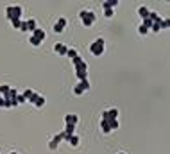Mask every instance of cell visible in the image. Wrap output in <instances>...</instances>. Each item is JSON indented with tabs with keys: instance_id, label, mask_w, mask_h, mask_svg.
<instances>
[{
	"instance_id": "cell-1",
	"label": "cell",
	"mask_w": 170,
	"mask_h": 154,
	"mask_svg": "<svg viewBox=\"0 0 170 154\" xmlns=\"http://www.w3.org/2000/svg\"><path fill=\"white\" fill-rule=\"evenodd\" d=\"M79 18H81V22H83V25H84V27H92L93 23H95V20H97L95 13H93V11H90V9H81Z\"/></svg>"
},
{
	"instance_id": "cell-2",
	"label": "cell",
	"mask_w": 170,
	"mask_h": 154,
	"mask_svg": "<svg viewBox=\"0 0 170 154\" xmlns=\"http://www.w3.org/2000/svg\"><path fill=\"white\" fill-rule=\"evenodd\" d=\"M104 50H106V41H104V38H97V40L90 45V52H92L95 58L102 56V54H104Z\"/></svg>"
},
{
	"instance_id": "cell-3",
	"label": "cell",
	"mask_w": 170,
	"mask_h": 154,
	"mask_svg": "<svg viewBox=\"0 0 170 154\" xmlns=\"http://www.w3.org/2000/svg\"><path fill=\"white\" fill-rule=\"evenodd\" d=\"M21 13H23L21 6H7L6 7V16H7L9 22L11 20H16V18H21Z\"/></svg>"
},
{
	"instance_id": "cell-4",
	"label": "cell",
	"mask_w": 170,
	"mask_h": 154,
	"mask_svg": "<svg viewBox=\"0 0 170 154\" xmlns=\"http://www.w3.org/2000/svg\"><path fill=\"white\" fill-rule=\"evenodd\" d=\"M88 90H90V82L88 81H79V84L73 88V93L79 97V95H83V93H86Z\"/></svg>"
},
{
	"instance_id": "cell-5",
	"label": "cell",
	"mask_w": 170,
	"mask_h": 154,
	"mask_svg": "<svg viewBox=\"0 0 170 154\" xmlns=\"http://www.w3.org/2000/svg\"><path fill=\"white\" fill-rule=\"evenodd\" d=\"M63 140H64V134H63V133H57L56 136H54V138L50 140L49 149H50V151H56V149H57V145H59V143H61Z\"/></svg>"
},
{
	"instance_id": "cell-6",
	"label": "cell",
	"mask_w": 170,
	"mask_h": 154,
	"mask_svg": "<svg viewBox=\"0 0 170 154\" xmlns=\"http://www.w3.org/2000/svg\"><path fill=\"white\" fill-rule=\"evenodd\" d=\"M66 18H64V16H61V18H57V22L54 23V32H57V34H59V32H63L64 29H66Z\"/></svg>"
},
{
	"instance_id": "cell-7",
	"label": "cell",
	"mask_w": 170,
	"mask_h": 154,
	"mask_svg": "<svg viewBox=\"0 0 170 154\" xmlns=\"http://www.w3.org/2000/svg\"><path fill=\"white\" fill-rule=\"evenodd\" d=\"M79 122V117L75 113H68V115H64V124L66 125H77Z\"/></svg>"
},
{
	"instance_id": "cell-8",
	"label": "cell",
	"mask_w": 170,
	"mask_h": 154,
	"mask_svg": "<svg viewBox=\"0 0 170 154\" xmlns=\"http://www.w3.org/2000/svg\"><path fill=\"white\" fill-rule=\"evenodd\" d=\"M63 134H64V140H66V142H70V138L75 134V125H64Z\"/></svg>"
},
{
	"instance_id": "cell-9",
	"label": "cell",
	"mask_w": 170,
	"mask_h": 154,
	"mask_svg": "<svg viewBox=\"0 0 170 154\" xmlns=\"http://www.w3.org/2000/svg\"><path fill=\"white\" fill-rule=\"evenodd\" d=\"M54 52L59 54V56H66V52H68V47L64 43H56L54 45Z\"/></svg>"
},
{
	"instance_id": "cell-10",
	"label": "cell",
	"mask_w": 170,
	"mask_h": 154,
	"mask_svg": "<svg viewBox=\"0 0 170 154\" xmlns=\"http://www.w3.org/2000/svg\"><path fill=\"white\" fill-rule=\"evenodd\" d=\"M118 4H120L118 0H104L102 2V9H115Z\"/></svg>"
},
{
	"instance_id": "cell-11",
	"label": "cell",
	"mask_w": 170,
	"mask_h": 154,
	"mask_svg": "<svg viewBox=\"0 0 170 154\" xmlns=\"http://www.w3.org/2000/svg\"><path fill=\"white\" fill-rule=\"evenodd\" d=\"M31 36L38 38L40 41H45V38H47V34H45V30H43V29H36L34 32H31Z\"/></svg>"
},
{
	"instance_id": "cell-12",
	"label": "cell",
	"mask_w": 170,
	"mask_h": 154,
	"mask_svg": "<svg viewBox=\"0 0 170 154\" xmlns=\"http://www.w3.org/2000/svg\"><path fill=\"white\" fill-rule=\"evenodd\" d=\"M25 22H27V30H29V32H34V30L38 29L36 18H29V20H25Z\"/></svg>"
},
{
	"instance_id": "cell-13",
	"label": "cell",
	"mask_w": 170,
	"mask_h": 154,
	"mask_svg": "<svg viewBox=\"0 0 170 154\" xmlns=\"http://www.w3.org/2000/svg\"><path fill=\"white\" fill-rule=\"evenodd\" d=\"M100 129H102L104 134H109V133H111V127L107 124V120H102V118H100Z\"/></svg>"
},
{
	"instance_id": "cell-14",
	"label": "cell",
	"mask_w": 170,
	"mask_h": 154,
	"mask_svg": "<svg viewBox=\"0 0 170 154\" xmlns=\"http://www.w3.org/2000/svg\"><path fill=\"white\" fill-rule=\"evenodd\" d=\"M75 75H77L79 81H88V72L86 70H75Z\"/></svg>"
},
{
	"instance_id": "cell-15",
	"label": "cell",
	"mask_w": 170,
	"mask_h": 154,
	"mask_svg": "<svg viewBox=\"0 0 170 154\" xmlns=\"http://www.w3.org/2000/svg\"><path fill=\"white\" fill-rule=\"evenodd\" d=\"M107 124H109V127H111V131H116V129L120 127V124H118V120H116V118H109V120H107Z\"/></svg>"
},
{
	"instance_id": "cell-16",
	"label": "cell",
	"mask_w": 170,
	"mask_h": 154,
	"mask_svg": "<svg viewBox=\"0 0 170 154\" xmlns=\"http://www.w3.org/2000/svg\"><path fill=\"white\" fill-rule=\"evenodd\" d=\"M149 9L145 7V6H140V7H138V15L142 16V18H147V16H149Z\"/></svg>"
},
{
	"instance_id": "cell-17",
	"label": "cell",
	"mask_w": 170,
	"mask_h": 154,
	"mask_svg": "<svg viewBox=\"0 0 170 154\" xmlns=\"http://www.w3.org/2000/svg\"><path fill=\"white\" fill-rule=\"evenodd\" d=\"M45 102H47V99L40 95V97H38V100L34 102V106H36V108H43V106H45Z\"/></svg>"
},
{
	"instance_id": "cell-18",
	"label": "cell",
	"mask_w": 170,
	"mask_h": 154,
	"mask_svg": "<svg viewBox=\"0 0 170 154\" xmlns=\"http://www.w3.org/2000/svg\"><path fill=\"white\" fill-rule=\"evenodd\" d=\"M29 43L32 45V47H40L43 41H40V40H38V38H34V36H29Z\"/></svg>"
},
{
	"instance_id": "cell-19",
	"label": "cell",
	"mask_w": 170,
	"mask_h": 154,
	"mask_svg": "<svg viewBox=\"0 0 170 154\" xmlns=\"http://www.w3.org/2000/svg\"><path fill=\"white\" fill-rule=\"evenodd\" d=\"M79 142H81V138H79L77 134H73V136L70 138V142H68V143H70L72 147H77V145H79Z\"/></svg>"
},
{
	"instance_id": "cell-20",
	"label": "cell",
	"mask_w": 170,
	"mask_h": 154,
	"mask_svg": "<svg viewBox=\"0 0 170 154\" xmlns=\"http://www.w3.org/2000/svg\"><path fill=\"white\" fill-rule=\"evenodd\" d=\"M21 22H23L21 18H16V20H11V25H13L14 29H20V27H21Z\"/></svg>"
},
{
	"instance_id": "cell-21",
	"label": "cell",
	"mask_w": 170,
	"mask_h": 154,
	"mask_svg": "<svg viewBox=\"0 0 170 154\" xmlns=\"http://www.w3.org/2000/svg\"><path fill=\"white\" fill-rule=\"evenodd\" d=\"M147 32H149V29H147L145 25H140V27H138V34H140V36H145Z\"/></svg>"
},
{
	"instance_id": "cell-22",
	"label": "cell",
	"mask_w": 170,
	"mask_h": 154,
	"mask_svg": "<svg viewBox=\"0 0 170 154\" xmlns=\"http://www.w3.org/2000/svg\"><path fill=\"white\" fill-rule=\"evenodd\" d=\"M38 97H40V93H36V91H32V95L29 97V104H34L36 100H38Z\"/></svg>"
},
{
	"instance_id": "cell-23",
	"label": "cell",
	"mask_w": 170,
	"mask_h": 154,
	"mask_svg": "<svg viewBox=\"0 0 170 154\" xmlns=\"http://www.w3.org/2000/svg\"><path fill=\"white\" fill-rule=\"evenodd\" d=\"M66 56H68L70 59L77 58V50H73V49H68V52H66Z\"/></svg>"
},
{
	"instance_id": "cell-24",
	"label": "cell",
	"mask_w": 170,
	"mask_h": 154,
	"mask_svg": "<svg viewBox=\"0 0 170 154\" xmlns=\"http://www.w3.org/2000/svg\"><path fill=\"white\" fill-rule=\"evenodd\" d=\"M113 15H115V9H104V16L106 18H113Z\"/></svg>"
},
{
	"instance_id": "cell-25",
	"label": "cell",
	"mask_w": 170,
	"mask_h": 154,
	"mask_svg": "<svg viewBox=\"0 0 170 154\" xmlns=\"http://www.w3.org/2000/svg\"><path fill=\"white\" fill-rule=\"evenodd\" d=\"M170 27V18H163V22H161V29H168Z\"/></svg>"
},
{
	"instance_id": "cell-26",
	"label": "cell",
	"mask_w": 170,
	"mask_h": 154,
	"mask_svg": "<svg viewBox=\"0 0 170 154\" xmlns=\"http://www.w3.org/2000/svg\"><path fill=\"white\" fill-rule=\"evenodd\" d=\"M150 30H152V32H159V30H161V23H152Z\"/></svg>"
},
{
	"instance_id": "cell-27",
	"label": "cell",
	"mask_w": 170,
	"mask_h": 154,
	"mask_svg": "<svg viewBox=\"0 0 170 154\" xmlns=\"http://www.w3.org/2000/svg\"><path fill=\"white\" fill-rule=\"evenodd\" d=\"M142 25H145V27L150 30V27H152V22H150L149 18H143V23H142Z\"/></svg>"
},
{
	"instance_id": "cell-28",
	"label": "cell",
	"mask_w": 170,
	"mask_h": 154,
	"mask_svg": "<svg viewBox=\"0 0 170 154\" xmlns=\"http://www.w3.org/2000/svg\"><path fill=\"white\" fill-rule=\"evenodd\" d=\"M32 95V90H25L23 91V97H25V100H29V97Z\"/></svg>"
},
{
	"instance_id": "cell-29",
	"label": "cell",
	"mask_w": 170,
	"mask_h": 154,
	"mask_svg": "<svg viewBox=\"0 0 170 154\" xmlns=\"http://www.w3.org/2000/svg\"><path fill=\"white\" fill-rule=\"evenodd\" d=\"M16 102H18V104H23V102H25V97L18 93V97H16Z\"/></svg>"
},
{
	"instance_id": "cell-30",
	"label": "cell",
	"mask_w": 170,
	"mask_h": 154,
	"mask_svg": "<svg viewBox=\"0 0 170 154\" xmlns=\"http://www.w3.org/2000/svg\"><path fill=\"white\" fill-rule=\"evenodd\" d=\"M0 108H6V102H4V97L0 93Z\"/></svg>"
},
{
	"instance_id": "cell-31",
	"label": "cell",
	"mask_w": 170,
	"mask_h": 154,
	"mask_svg": "<svg viewBox=\"0 0 170 154\" xmlns=\"http://www.w3.org/2000/svg\"><path fill=\"white\" fill-rule=\"evenodd\" d=\"M118 154H125V152H118Z\"/></svg>"
},
{
	"instance_id": "cell-32",
	"label": "cell",
	"mask_w": 170,
	"mask_h": 154,
	"mask_svg": "<svg viewBox=\"0 0 170 154\" xmlns=\"http://www.w3.org/2000/svg\"><path fill=\"white\" fill-rule=\"evenodd\" d=\"M11 154H18V152H11Z\"/></svg>"
}]
</instances>
